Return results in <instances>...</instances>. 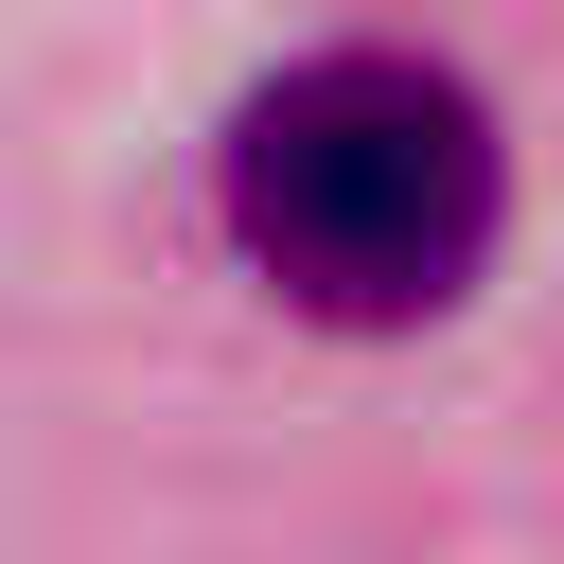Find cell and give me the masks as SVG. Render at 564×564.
Returning a JSON list of instances; mask_svg holds the SVG:
<instances>
[{"label": "cell", "instance_id": "6da1fadb", "mask_svg": "<svg viewBox=\"0 0 564 564\" xmlns=\"http://www.w3.org/2000/svg\"><path fill=\"white\" fill-rule=\"evenodd\" d=\"M212 229H229V264L282 317H317V335H423L511 247V141H494V106L441 53L335 35V53H282L229 106Z\"/></svg>", "mask_w": 564, "mask_h": 564}]
</instances>
